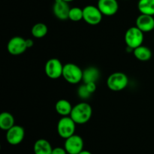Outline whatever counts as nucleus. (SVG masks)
<instances>
[{"instance_id": "ddd939ff", "label": "nucleus", "mask_w": 154, "mask_h": 154, "mask_svg": "<svg viewBox=\"0 0 154 154\" xmlns=\"http://www.w3.org/2000/svg\"><path fill=\"white\" fill-rule=\"evenodd\" d=\"M135 26L143 32H149L154 29V17L152 15L141 14L137 17Z\"/></svg>"}, {"instance_id": "6ab92c4d", "label": "nucleus", "mask_w": 154, "mask_h": 154, "mask_svg": "<svg viewBox=\"0 0 154 154\" xmlns=\"http://www.w3.org/2000/svg\"><path fill=\"white\" fill-rule=\"evenodd\" d=\"M138 9L141 14L154 15V0H139Z\"/></svg>"}, {"instance_id": "9b49d317", "label": "nucleus", "mask_w": 154, "mask_h": 154, "mask_svg": "<svg viewBox=\"0 0 154 154\" xmlns=\"http://www.w3.org/2000/svg\"><path fill=\"white\" fill-rule=\"evenodd\" d=\"M97 7L105 16H113L119 9V4L117 0H99Z\"/></svg>"}, {"instance_id": "4be33fe9", "label": "nucleus", "mask_w": 154, "mask_h": 154, "mask_svg": "<svg viewBox=\"0 0 154 154\" xmlns=\"http://www.w3.org/2000/svg\"><path fill=\"white\" fill-rule=\"evenodd\" d=\"M78 94L79 96V97L82 99H87L90 97V95L91 93L89 92V90H87V86L86 84H83V85L80 86V87L78 88Z\"/></svg>"}, {"instance_id": "b1692460", "label": "nucleus", "mask_w": 154, "mask_h": 154, "mask_svg": "<svg viewBox=\"0 0 154 154\" xmlns=\"http://www.w3.org/2000/svg\"><path fill=\"white\" fill-rule=\"evenodd\" d=\"M68 153L67 151L65 148H62V147H55L53 149L52 154H66Z\"/></svg>"}, {"instance_id": "9d476101", "label": "nucleus", "mask_w": 154, "mask_h": 154, "mask_svg": "<svg viewBox=\"0 0 154 154\" xmlns=\"http://www.w3.org/2000/svg\"><path fill=\"white\" fill-rule=\"evenodd\" d=\"M64 148L69 154H78L84 150V141L78 135H73L66 138Z\"/></svg>"}, {"instance_id": "393cba45", "label": "nucleus", "mask_w": 154, "mask_h": 154, "mask_svg": "<svg viewBox=\"0 0 154 154\" xmlns=\"http://www.w3.org/2000/svg\"><path fill=\"white\" fill-rule=\"evenodd\" d=\"M26 43L27 48H32V47L34 45V42H33V41L32 40V39H30V38L26 39Z\"/></svg>"}, {"instance_id": "dca6fc26", "label": "nucleus", "mask_w": 154, "mask_h": 154, "mask_svg": "<svg viewBox=\"0 0 154 154\" xmlns=\"http://www.w3.org/2000/svg\"><path fill=\"white\" fill-rule=\"evenodd\" d=\"M73 107L72 106L70 102L66 99H60L57 101L55 105V109L57 114L63 117L70 116Z\"/></svg>"}, {"instance_id": "5701e85b", "label": "nucleus", "mask_w": 154, "mask_h": 154, "mask_svg": "<svg viewBox=\"0 0 154 154\" xmlns=\"http://www.w3.org/2000/svg\"><path fill=\"white\" fill-rule=\"evenodd\" d=\"M86 86H87V90H89L90 93H93L96 90V84L95 82H90L87 83V84H85Z\"/></svg>"}, {"instance_id": "aec40b11", "label": "nucleus", "mask_w": 154, "mask_h": 154, "mask_svg": "<svg viewBox=\"0 0 154 154\" xmlns=\"http://www.w3.org/2000/svg\"><path fill=\"white\" fill-rule=\"evenodd\" d=\"M32 35L36 38H42L45 37L48 32V28L46 24L43 23H38L32 28Z\"/></svg>"}, {"instance_id": "f8f14e48", "label": "nucleus", "mask_w": 154, "mask_h": 154, "mask_svg": "<svg viewBox=\"0 0 154 154\" xmlns=\"http://www.w3.org/2000/svg\"><path fill=\"white\" fill-rule=\"evenodd\" d=\"M70 11L69 4L63 0H54L53 5V12L56 17L61 20L69 19V14Z\"/></svg>"}, {"instance_id": "f257e3e1", "label": "nucleus", "mask_w": 154, "mask_h": 154, "mask_svg": "<svg viewBox=\"0 0 154 154\" xmlns=\"http://www.w3.org/2000/svg\"><path fill=\"white\" fill-rule=\"evenodd\" d=\"M93 109L87 102H80L73 106L70 117L76 124H85L91 119Z\"/></svg>"}, {"instance_id": "412c9836", "label": "nucleus", "mask_w": 154, "mask_h": 154, "mask_svg": "<svg viewBox=\"0 0 154 154\" xmlns=\"http://www.w3.org/2000/svg\"><path fill=\"white\" fill-rule=\"evenodd\" d=\"M84 17V12L83 9L78 7H74L70 8L69 14V19L74 22H78V21L83 20Z\"/></svg>"}, {"instance_id": "a878e982", "label": "nucleus", "mask_w": 154, "mask_h": 154, "mask_svg": "<svg viewBox=\"0 0 154 154\" xmlns=\"http://www.w3.org/2000/svg\"><path fill=\"white\" fill-rule=\"evenodd\" d=\"M78 154H92L90 153V151H88V150H83L81 152V153H79Z\"/></svg>"}, {"instance_id": "7ed1b4c3", "label": "nucleus", "mask_w": 154, "mask_h": 154, "mask_svg": "<svg viewBox=\"0 0 154 154\" xmlns=\"http://www.w3.org/2000/svg\"><path fill=\"white\" fill-rule=\"evenodd\" d=\"M144 39V32L136 26L128 29L125 33V43L126 44L127 48H131L132 50L142 45Z\"/></svg>"}, {"instance_id": "4468645a", "label": "nucleus", "mask_w": 154, "mask_h": 154, "mask_svg": "<svg viewBox=\"0 0 154 154\" xmlns=\"http://www.w3.org/2000/svg\"><path fill=\"white\" fill-rule=\"evenodd\" d=\"M35 154H52L53 148L48 141L45 139H38L33 146Z\"/></svg>"}, {"instance_id": "1a4fd4ad", "label": "nucleus", "mask_w": 154, "mask_h": 154, "mask_svg": "<svg viewBox=\"0 0 154 154\" xmlns=\"http://www.w3.org/2000/svg\"><path fill=\"white\" fill-rule=\"evenodd\" d=\"M25 137V129L18 125H14L13 127L6 131V140L11 145H17L20 144Z\"/></svg>"}, {"instance_id": "2eb2a0df", "label": "nucleus", "mask_w": 154, "mask_h": 154, "mask_svg": "<svg viewBox=\"0 0 154 154\" xmlns=\"http://www.w3.org/2000/svg\"><path fill=\"white\" fill-rule=\"evenodd\" d=\"M100 77V72L94 66H90L83 71V81L84 84L90 82H95L99 80Z\"/></svg>"}, {"instance_id": "0eeeda50", "label": "nucleus", "mask_w": 154, "mask_h": 154, "mask_svg": "<svg viewBox=\"0 0 154 154\" xmlns=\"http://www.w3.org/2000/svg\"><path fill=\"white\" fill-rule=\"evenodd\" d=\"M63 67L64 66L60 60L57 58L50 59L45 64V74L51 79H58L60 77H63Z\"/></svg>"}, {"instance_id": "a211bd4d", "label": "nucleus", "mask_w": 154, "mask_h": 154, "mask_svg": "<svg viewBox=\"0 0 154 154\" xmlns=\"http://www.w3.org/2000/svg\"><path fill=\"white\" fill-rule=\"evenodd\" d=\"M14 117L11 113L2 112L0 114V128L8 131L14 126Z\"/></svg>"}, {"instance_id": "39448f33", "label": "nucleus", "mask_w": 154, "mask_h": 154, "mask_svg": "<svg viewBox=\"0 0 154 154\" xmlns=\"http://www.w3.org/2000/svg\"><path fill=\"white\" fill-rule=\"evenodd\" d=\"M76 123L70 116L63 117L57 123V133L61 138L66 139L75 135Z\"/></svg>"}, {"instance_id": "f03ea898", "label": "nucleus", "mask_w": 154, "mask_h": 154, "mask_svg": "<svg viewBox=\"0 0 154 154\" xmlns=\"http://www.w3.org/2000/svg\"><path fill=\"white\" fill-rule=\"evenodd\" d=\"M63 78L71 84H77L83 81V70L76 64L66 63L64 65Z\"/></svg>"}, {"instance_id": "20e7f679", "label": "nucleus", "mask_w": 154, "mask_h": 154, "mask_svg": "<svg viewBox=\"0 0 154 154\" xmlns=\"http://www.w3.org/2000/svg\"><path fill=\"white\" fill-rule=\"evenodd\" d=\"M128 84L129 78L123 72H117L112 73L107 79V86L112 91H121L127 87Z\"/></svg>"}, {"instance_id": "bb28decb", "label": "nucleus", "mask_w": 154, "mask_h": 154, "mask_svg": "<svg viewBox=\"0 0 154 154\" xmlns=\"http://www.w3.org/2000/svg\"><path fill=\"white\" fill-rule=\"evenodd\" d=\"M63 1H65V2H72V1H74V0H63Z\"/></svg>"}, {"instance_id": "f3484780", "label": "nucleus", "mask_w": 154, "mask_h": 154, "mask_svg": "<svg viewBox=\"0 0 154 154\" xmlns=\"http://www.w3.org/2000/svg\"><path fill=\"white\" fill-rule=\"evenodd\" d=\"M133 54L137 60L142 62L148 61L152 57L151 50L147 46L141 45L133 50Z\"/></svg>"}, {"instance_id": "423d86ee", "label": "nucleus", "mask_w": 154, "mask_h": 154, "mask_svg": "<svg viewBox=\"0 0 154 154\" xmlns=\"http://www.w3.org/2000/svg\"><path fill=\"white\" fill-rule=\"evenodd\" d=\"M83 12H84L83 20L89 25L96 26L102 22L103 14L97 6L92 5L85 6L83 8Z\"/></svg>"}, {"instance_id": "6e6552de", "label": "nucleus", "mask_w": 154, "mask_h": 154, "mask_svg": "<svg viewBox=\"0 0 154 154\" xmlns=\"http://www.w3.org/2000/svg\"><path fill=\"white\" fill-rule=\"evenodd\" d=\"M8 51L10 54L18 56L23 54L27 48L26 39L20 36H14L9 40L7 45Z\"/></svg>"}, {"instance_id": "cd10ccee", "label": "nucleus", "mask_w": 154, "mask_h": 154, "mask_svg": "<svg viewBox=\"0 0 154 154\" xmlns=\"http://www.w3.org/2000/svg\"><path fill=\"white\" fill-rule=\"evenodd\" d=\"M124 1H128V0H124Z\"/></svg>"}]
</instances>
